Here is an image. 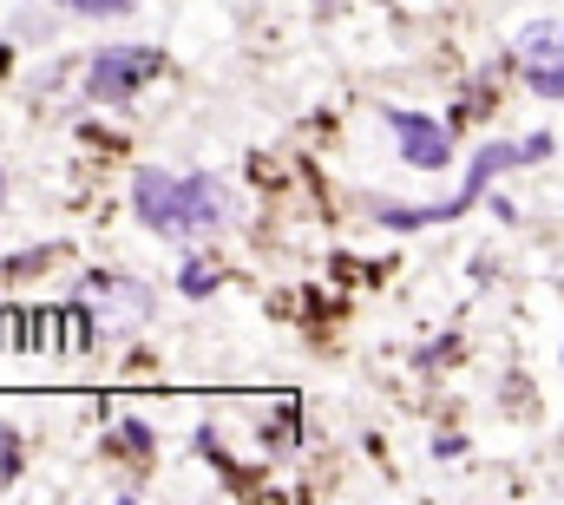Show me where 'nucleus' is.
<instances>
[{"instance_id": "nucleus-8", "label": "nucleus", "mask_w": 564, "mask_h": 505, "mask_svg": "<svg viewBox=\"0 0 564 505\" xmlns=\"http://www.w3.org/2000/svg\"><path fill=\"white\" fill-rule=\"evenodd\" d=\"M53 244H33V250H13L7 256V262H0V276H7V282H20V276H40V269H53Z\"/></svg>"}, {"instance_id": "nucleus-2", "label": "nucleus", "mask_w": 564, "mask_h": 505, "mask_svg": "<svg viewBox=\"0 0 564 505\" xmlns=\"http://www.w3.org/2000/svg\"><path fill=\"white\" fill-rule=\"evenodd\" d=\"M512 164H525V144H506V138H492V144H479L473 151V171H466V184L446 197V204H381L375 211V224L381 230H433V224H453V217H466L479 197H486V184L499 178V171H512Z\"/></svg>"}, {"instance_id": "nucleus-1", "label": "nucleus", "mask_w": 564, "mask_h": 505, "mask_svg": "<svg viewBox=\"0 0 564 505\" xmlns=\"http://www.w3.org/2000/svg\"><path fill=\"white\" fill-rule=\"evenodd\" d=\"M132 217L164 244H197L217 237L230 224V191L217 171H164V164H139L132 171Z\"/></svg>"}, {"instance_id": "nucleus-10", "label": "nucleus", "mask_w": 564, "mask_h": 505, "mask_svg": "<svg viewBox=\"0 0 564 505\" xmlns=\"http://www.w3.org/2000/svg\"><path fill=\"white\" fill-rule=\"evenodd\" d=\"M53 7L79 13V20H119V13H132V0H53Z\"/></svg>"}, {"instance_id": "nucleus-13", "label": "nucleus", "mask_w": 564, "mask_h": 505, "mask_svg": "<svg viewBox=\"0 0 564 505\" xmlns=\"http://www.w3.org/2000/svg\"><path fill=\"white\" fill-rule=\"evenodd\" d=\"M0 211H7V171H0Z\"/></svg>"}, {"instance_id": "nucleus-9", "label": "nucleus", "mask_w": 564, "mask_h": 505, "mask_svg": "<svg viewBox=\"0 0 564 505\" xmlns=\"http://www.w3.org/2000/svg\"><path fill=\"white\" fill-rule=\"evenodd\" d=\"M106 447H112V453H132V460H151V427H144V420H126V427H112Z\"/></svg>"}, {"instance_id": "nucleus-12", "label": "nucleus", "mask_w": 564, "mask_h": 505, "mask_svg": "<svg viewBox=\"0 0 564 505\" xmlns=\"http://www.w3.org/2000/svg\"><path fill=\"white\" fill-rule=\"evenodd\" d=\"M7 66H13V46H7V40H0V73H7Z\"/></svg>"}, {"instance_id": "nucleus-6", "label": "nucleus", "mask_w": 564, "mask_h": 505, "mask_svg": "<svg viewBox=\"0 0 564 505\" xmlns=\"http://www.w3.org/2000/svg\"><path fill=\"white\" fill-rule=\"evenodd\" d=\"M86 289H99V296H112L119 309H132V315H151V289L132 282V276H93Z\"/></svg>"}, {"instance_id": "nucleus-3", "label": "nucleus", "mask_w": 564, "mask_h": 505, "mask_svg": "<svg viewBox=\"0 0 564 505\" xmlns=\"http://www.w3.org/2000/svg\"><path fill=\"white\" fill-rule=\"evenodd\" d=\"M164 73V46H99L86 60V99L93 106H132Z\"/></svg>"}, {"instance_id": "nucleus-5", "label": "nucleus", "mask_w": 564, "mask_h": 505, "mask_svg": "<svg viewBox=\"0 0 564 505\" xmlns=\"http://www.w3.org/2000/svg\"><path fill=\"white\" fill-rule=\"evenodd\" d=\"M381 119H388L394 144H401V158H408L414 171H446V164H453V126H440L433 112H414V106H381Z\"/></svg>"}, {"instance_id": "nucleus-7", "label": "nucleus", "mask_w": 564, "mask_h": 505, "mask_svg": "<svg viewBox=\"0 0 564 505\" xmlns=\"http://www.w3.org/2000/svg\"><path fill=\"white\" fill-rule=\"evenodd\" d=\"M217 282H224V269H210L204 256H191V262L177 269V289H184L191 302H204V296H217Z\"/></svg>"}, {"instance_id": "nucleus-4", "label": "nucleus", "mask_w": 564, "mask_h": 505, "mask_svg": "<svg viewBox=\"0 0 564 505\" xmlns=\"http://www.w3.org/2000/svg\"><path fill=\"white\" fill-rule=\"evenodd\" d=\"M512 60H519L525 86H532L539 99H564V20H532V26L519 33Z\"/></svg>"}, {"instance_id": "nucleus-11", "label": "nucleus", "mask_w": 564, "mask_h": 505, "mask_svg": "<svg viewBox=\"0 0 564 505\" xmlns=\"http://www.w3.org/2000/svg\"><path fill=\"white\" fill-rule=\"evenodd\" d=\"M20 473V440H13V427H0V480H13Z\"/></svg>"}]
</instances>
